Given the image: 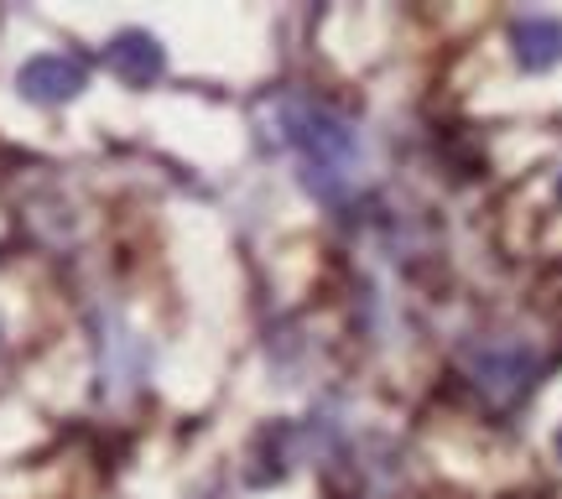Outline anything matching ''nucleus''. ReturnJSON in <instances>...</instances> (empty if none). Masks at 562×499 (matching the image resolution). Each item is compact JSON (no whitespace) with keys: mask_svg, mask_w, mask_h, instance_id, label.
Instances as JSON below:
<instances>
[{"mask_svg":"<svg viewBox=\"0 0 562 499\" xmlns=\"http://www.w3.org/2000/svg\"><path fill=\"white\" fill-rule=\"evenodd\" d=\"M281 136H286V146H297L307 182L318 188L323 199H339L344 182H349V167L360 157V136L328 104H313V100L281 104Z\"/></svg>","mask_w":562,"mask_h":499,"instance_id":"obj_1","label":"nucleus"},{"mask_svg":"<svg viewBox=\"0 0 562 499\" xmlns=\"http://www.w3.org/2000/svg\"><path fill=\"white\" fill-rule=\"evenodd\" d=\"M16 89L32 104H68L89 89V68L74 53H37L16 68Z\"/></svg>","mask_w":562,"mask_h":499,"instance_id":"obj_2","label":"nucleus"},{"mask_svg":"<svg viewBox=\"0 0 562 499\" xmlns=\"http://www.w3.org/2000/svg\"><path fill=\"white\" fill-rule=\"evenodd\" d=\"M104 58H110V68H115V79L131 83V89H151V83L167 73V53H161V42L151 37V32H121V37H110V47H104Z\"/></svg>","mask_w":562,"mask_h":499,"instance_id":"obj_3","label":"nucleus"},{"mask_svg":"<svg viewBox=\"0 0 562 499\" xmlns=\"http://www.w3.org/2000/svg\"><path fill=\"white\" fill-rule=\"evenodd\" d=\"M510 53L526 73H547L562 63V16H547V11H531V16L510 21Z\"/></svg>","mask_w":562,"mask_h":499,"instance_id":"obj_4","label":"nucleus"},{"mask_svg":"<svg viewBox=\"0 0 562 499\" xmlns=\"http://www.w3.org/2000/svg\"><path fill=\"white\" fill-rule=\"evenodd\" d=\"M480 375L490 390H501V396H516L521 385H531L537 375V360L526 354V349H495V354H484L480 360Z\"/></svg>","mask_w":562,"mask_h":499,"instance_id":"obj_5","label":"nucleus"},{"mask_svg":"<svg viewBox=\"0 0 562 499\" xmlns=\"http://www.w3.org/2000/svg\"><path fill=\"white\" fill-rule=\"evenodd\" d=\"M558 458H562V432H558Z\"/></svg>","mask_w":562,"mask_h":499,"instance_id":"obj_6","label":"nucleus"},{"mask_svg":"<svg viewBox=\"0 0 562 499\" xmlns=\"http://www.w3.org/2000/svg\"><path fill=\"white\" fill-rule=\"evenodd\" d=\"M558 199H562V178H558Z\"/></svg>","mask_w":562,"mask_h":499,"instance_id":"obj_7","label":"nucleus"},{"mask_svg":"<svg viewBox=\"0 0 562 499\" xmlns=\"http://www.w3.org/2000/svg\"><path fill=\"white\" fill-rule=\"evenodd\" d=\"M0 343H5V339H0Z\"/></svg>","mask_w":562,"mask_h":499,"instance_id":"obj_8","label":"nucleus"}]
</instances>
